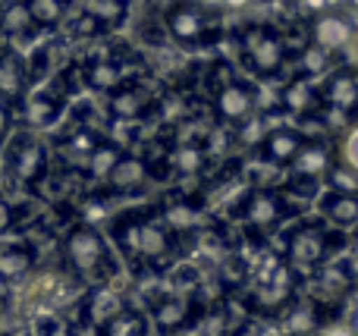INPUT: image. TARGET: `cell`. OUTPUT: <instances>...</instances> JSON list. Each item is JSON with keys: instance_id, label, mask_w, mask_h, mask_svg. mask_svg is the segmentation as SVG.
I'll use <instances>...</instances> for the list:
<instances>
[{"instance_id": "obj_1", "label": "cell", "mask_w": 358, "mask_h": 336, "mask_svg": "<svg viewBox=\"0 0 358 336\" xmlns=\"http://www.w3.org/2000/svg\"><path fill=\"white\" fill-rule=\"evenodd\" d=\"M110 236L120 258L136 274H167L179 261V239L161 217V207L117 214L110 220Z\"/></svg>"}, {"instance_id": "obj_2", "label": "cell", "mask_w": 358, "mask_h": 336, "mask_svg": "<svg viewBox=\"0 0 358 336\" xmlns=\"http://www.w3.org/2000/svg\"><path fill=\"white\" fill-rule=\"evenodd\" d=\"M63 264L82 283L92 286H110V280L120 274V261L113 255L110 242L94 224H76L63 236Z\"/></svg>"}, {"instance_id": "obj_3", "label": "cell", "mask_w": 358, "mask_h": 336, "mask_svg": "<svg viewBox=\"0 0 358 336\" xmlns=\"http://www.w3.org/2000/svg\"><path fill=\"white\" fill-rule=\"evenodd\" d=\"M346 245V236H343L340 230H330L324 220H302V224H296L289 230V236H286V245H283V255L292 270H308V274H315L321 264L334 261L336 249H343Z\"/></svg>"}, {"instance_id": "obj_4", "label": "cell", "mask_w": 358, "mask_h": 336, "mask_svg": "<svg viewBox=\"0 0 358 336\" xmlns=\"http://www.w3.org/2000/svg\"><path fill=\"white\" fill-rule=\"evenodd\" d=\"M164 29L179 48H210L220 38V16L201 0H170Z\"/></svg>"}, {"instance_id": "obj_5", "label": "cell", "mask_w": 358, "mask_h": 336, "mask_svg": "<svg viewBox=\"0 0 358 336\" xmlns=\"http://www.w3.org/2000/svg\"><path fill=\"white\" fill-rule=\"evenodd\" d=\"M292 214H296V207L289 205V198L271 186L248 189L236 205V217L242 220L248 239H264L271 233H277Z\"/></svg>"}, {"instance_id": "obj_6", "label": "cell", "mask_w": 358, "mask_h": 336, "mask_svg": "<svg viewBox=\"0 0 358 336\" xmlns=\"http://www.w3.org/2000/svg\"><path fill=\"white\" fill-rule=\"evenodd\" d=\"M236 41H239L245 66L261 79L280 75L286 60H289V54L283 48V35L271 22H245L239 29V35H236Z\"/></svg>"}, {"instance_id": "obj_7", "label": "cell", "mask_w": 358, "mask_h": 336, "mask_svg": "<svg viewBox=\"0 0 358 336\" xmlns=\"http://www.w3.org/2000/svg\"><path fill=\"white\" fill-rule=\"evenodd\" d=\"M296 299H299V274L289 264L280 261V268L273 270V274L252 283V289H248V295H245V308H248V314L280 318Z\"/></svg>"}, {"instance_id": "obj_8", "label": "cell", "mask_w": 358, "mask_h": 336, "mask_svg": "<svg viewBox=\"0 0 358 336\" xmlns=\"http://www.w3.org/2000/svg\"><path fill=\"white\" fill-rule=\"evenodd\" d=\"M6 173L19 186L35 189L50 173V151L35 132H19L6 145Z\"/></svg>"}, {"instance_id": "obj_9", "label": "cell", "mask_w": 358, "mask_h": 336, "mask_svg": "<svg viewBox=\"0 0 358 336\" xmlns=\"http://www.w3.org/2000/svg\"><path fill=\"white\" fill-rule=\"evenodd\" d=\"M204 314V305L198 295H182V293H164L151 302V324L161 336H176L189 327L198 324Z\"/></svg>"}, {"instance_id": "obj_10", "label": "cell", "mask_w": 358, "mask_h": 336, "mask_svg": "<svg viewBox=\"0 0 358 336\" xmlns=\"http://www.w3.org/2000/svg\"><path fill=\"white\" fill-rule=\"evenodd\" d=\"M352 289H355V270H352V264H349V261H327V264H321V268L311 274L308 299L336 314Z\"/></svg>"}, {"instance_id": "obj_11", "label": "cell", "mask_w": 358, "mask_h": 336, "mask_svg": "<svg viewBox=\"0 0 358 336\" xmlns=\"http://www.w3.org/2000/svg\"><path fill=\"white\" fill-rule=\"evenodd\" d=\"M69 94H73V85L63 79V73L54 82L38 85L31 94H25V123L31 129H50V126H57L63 110H66Z\"/></svg>"}, {"instance_id": "obj_12", "label": "cell", "mask_w": 358, "mask_h": 336, "mask_svg": "<svg viewBox=\"0 0 358 336\" xmlns=\"http://www.w3.org/2000/svg\"><path fill=\"white\" fill-rule=\"evenodd\" d=\"M321 107L336 113L340 119L352 123L358 117V69L334 66L321 85Z\"/></svg>"}, {"instance_id": "obj_13", "label": "cell", "mask_w": 358, "mask_h": 336, "mask_svg": "<svg viewBox=\"0 0 358 336\" xmlns=\"http://www.w3.org/2000/svg\"><path fill=\"white\" fill-rule=\"evenodd\" d=\"M217 123L223 126H242L248 117L258 113V88L245 79H233L229 85H223L210 101Z\"/></svg>"}, {"instance_id": "obj_14", "label": "cell", "mask_w": 358, "mask_h": 336, "mask_svg": "<svg viewBox=\"0 0 358 336\" xmlns=\"http://www.w3.org/2000/svg\"><path fill=\"white\" fill-rule=\"evenodd\" d=\"M308 31H311V44H315V48L327 50V54H340V50H346L349 44L355 41L358 22L349 16L346 10H336V6H334L330 13L311 19Z\"/></svg>"}, {"instance_id": "obj_15", "label": "cell", "mask_w": 358, "mask_h": 336, "mask_svg": "<svg viewBox=\"0 0 358 336\" xmlns=\"http://www.w3.org/2000/svg\"><path fill=\"white\" fill-rule=\"evenodd\" d=\"M334 163H336V154L330 151V145L321 142V138H308L302 145V151L296 154V161L289 163V182L317 189Z\"/></svg>"}, {"instance_id": "obj_16", "label": "cell", "mask_w": 358, "mask_h": 336, "mask_svg": "<svg viewBox=\"0 0 358 336\" xmlns=\"http://www.w3.org/2000/svg\"><path fill=\"white\" fill-rule=\"evenodd\" d=\"M155 110V94L145 82H123L120 88H113L107 94V113L120 123H132V119H142Z\"/></svg>"}, {"instance_id": "obj_17", "label": "cell", "mask_w": 358, "mask_h": 336, "mask_svg": "<svg viewBox=\"0 0 358 336\" xmlns=\"http://www.w3.org/2000/svg\"><path fill=\"white\" fill-rule=\"evenodd\" d=\"M327 324H334V312L321 308L317 302H311L308 295H299V299L280 314L283 336H317Z\"/></svg>"}, {"instance_id": "obj_18", "label": "cell", "mask_w": 358, "mask_h": 336, "mask_svg": "<svg viewBox=\"0 0 358 336\" xmlns=\"http://www.w3.org/2000/svg\"><path fill=\"white\" fill-rule=\"evenodd\" d=\"M148 180H151V173H148V161H145V154L123 151V157L113 163L110 176L104 180V195H132V192H142Z\"/></svg>"}, {"instance_id": "obj_19", "label": "cell", "mask_w": 358, "mask_h": 336, "mask_svg": "<svg viewBox=\"0 0 358 336\" xmlns=\"http://www.w3.org/2000/svg\"><path fill=\"white\" fill-rule=\"evenodd\" d=\"M305 142H308L305 132L289 129V126H277V129H271L264 138H261L258 154H261V161H267L271 167H289Z\"/></svg>"}, {"instance_id": "obj_20", "label": "cell", "mask_w": 358, "mask_h": 336, "mask_svg": "<svg viewBox=\"0 0 358 336\" xmlns=\"http://www.w3.org/2000/svg\"><path fill=\"white\" fill-rule=\"evenodd\" d=\"M280 107L296 117H311V113H321V88L315 85V79H305V75H292L289 82L280 92Z\"/></svg>"}, {"instance_id": "obj_21", "label": "cell", "mask_w": 358, "mask_h": 336, "mask_svg": "<svg viewBox=\"0 0 358 336\" xmlns=\"http://www.w3.org/2000/svg\"><path fill=\"white\" fill-rule=\"evenodd\" d=\"M82 82L98 94H110L113 88H120L123 82H129V73H126V66L120 63V57L101 54V57H94L92 63H85V69H82Z\"/></svg>"}, {"instance_id": "obj_22", "label": "cell", "mask_w": 358, "mask_h": 336, "mask_svg": "<svg viewBox=\"0 0 358 336\" xmlns=\"http://www.w3.org/2000/svg\"><path fill=\"white\" fill-rule=\"evenodd\" d=\"M38 251L31 242H0V280L3 283H19L35 270Z\"/></svg>"}, {"instance_id": "obj_23", "label": "cell", "mask_w": 358, "mask_h": 336, "mask_svg": "<svg viewBox=\"0 0 358 336\" xmlns=\"http://www.w3.org/2000/svg\"><path fill=\"white\" fill-rule=\"evenodd\" d=\"M82 321L92 327H101L104 321H110L117 312H123V295L117 293L113 286H94L88 289V295L82 299Z\"/></svg>"}, {"instance_id": "obj_24", "label": "cell", "mask_w": 358, "mask_h": 336, "mask_svg": "<svg viewBox=\"0 0 358 336\" xmlns=\"http://www.w3.org/2000/svg\"><path fill=\"white\" fill-rule=\"evenodd\" d=\"M167 167L173 176H201L204 167H208L204 142H176L167 151Z\"/></svg>"}, {"instance_id": "obj_25", "label": "cell", "mask_w": 358, "mask_h": 336, "mask_svg": "<svg viewBox=\"0 0 358 336\" xmlns=\"http://www.w3.org/2000/svg\"><path fill=\"white\" fill-rule=\"evenodd\" d=\"M321 217L324 224H330L334 230H349L358 226V195H343V192H327L321 195Z\"/></svg>"}, {"instance_id": "obj_26", "label": "cell", "mask_w": 358, "mask_h": 336, "mask_svg": "<svg viewBox=\"0 0 358 336\" xmlns=\"http://www.w3.org/2000/svg\"><path fill=\"white\" fill-rule=\"evenodd\" d=\"M25 85H29V66L22 63V57L6 48L0 54V98L6 104L16 98H25Z\"/></svg>"}, {"instance_id": "obj_27", "label": "cell", "mask_w": 358, "mask_h": 336, "mask_svg": "<svg viewBox=\"0 0 358 336\" xmlns=\"http://www.w3.org/2000/svg\"><path fill=\"white\" fill-rule=\"evenodd\" d=\"M38 31V25L31 22L25 0H10L0 6V38L3 41H25Z\"/></svg>"}, {"instance_id": "obj_28", "label": "cell", "mask_w": 358, "mask_h": 336, "mask_svg": "<svg viewBox=\"0 0 358 336\" xmlns=\"http://www.w3.org/2000/svg\"><path fill=\"white\" fill-rule=\"evenodd\" d=\"M94 336H148V314L126 305L110 321L94 327Z\"/></svg>"}, {"instance_id": "obj_29", "label": "cell", "mask_w": 358, "mask_h": 336, "mask_svg": "<svg viewBox=\"0 0 358 336\" xmlns=\"http://www.w3.org/2000/svg\"><path fill=\"white\" fill-rule=\"evenodd\" d=\"M120 157H123V148H120L117 142H110V138H101V145L92 151V157L85 161L82 173H85V180H92V182H104Z\"/></svg>"}, {"instance_id": "obj_30", "label": "cell", "mask_w": 358, "mask_h": 336, "mask_svg": "<svg viewBox=\"0 0 358 336\" xmlns=\"http://www.w3.org/2000/svg\"><path fill=\"white\" fill-rule=\"evenodd\" d=\"M334 63H336V54H327V50L308 44V48L296 57V69H299L296 75H305V79H311V75H327L330 69H334Z\"/></svg>"}, {"instance_id": "obj_31", "label": "cell", "mask_w": 358, "mask_h": 336, "mask_svg": "<svg viewBox=\"0 0 358 336\" xmlns=\"http://www.w3.org/2000/svg\"><path fill=\"white\" fill-rule=\"evenodd\" d=\"M25 6H29V16L38 29H54L69 13V6L60 3V0H25Z\"/></svg>"}, {"instance_id": "obj_32", "label": "cell", "mask_w": 358, "mask_h": 336, "mask_svg": "<svg viewBox=\"0 0 358 336\" xmlns=\"http://www.w3.org/2000/svg\"><path fill=\"white\" fill-rule=\"evenodd\" d=\"M330 186V192H343V195H358V173L346 167V163L336 161L334 167H330V173L324 176Z\"/></svg>"}, {"instance_id": "obj_33", "label": "cell", "mask_w": 358, "mask_h": 336, "mask_svg": "<svg viewBox=\"0 0 358 336\" xmlns=\"http://www.w3.org/2000/svg\"><path fill=\"white\" fill-rule=\"evenodd\" d=\"M204 73H208V75H204V85H208L210 98H214V94L220 92L223 85H229V82L236 79V75H233V69H229V63H227V60H214L208 69H204Z\"/></svg>"}, {"instance_id": "obj_34", "label": "cell", "mask_w": 358, "mask_h": 336, "mask_svg": "<svg viewBox=\"0 0 358 336\" xmlns=\"http://www.w3.org/2000/svg\"><path fill=\"white\" fill-rule=\"evenodd\" d=\"M35 336H76V333L63 318H57V314H44V318L35 321Z\"/></svg>"}, {"instance_id": "obj_35", "label": "cell", "mask_w": 358, "mask_h": 336, "mask_svg": "<svg viewBox=\"0 0 358 336\" xmlns=\"http://www.w3.org/2000/svg\"><path fill=\"white\" fill-rule=\"evenodd\" d=\"M336 161L346 163L352 173H358V126L355 129H346V136H343V151Z\"/></svg>"}, {"instance_id": "obj_36", "label": "cell", "mask_w": 358, "mask_h": 336, "mask_svg": "<svg viewBox=\"0 0 358 336\" xmlns=\"http://www.w3.org/2000/svg\"><path fill=\"white\" fill-rule=\"evenodd\" d=\"M296 3H299V13H302V16L317 19V16H324V13L334 10L336 0H296Z\"/></svg>"}, {"instance_id": "obj_37", "label": "cell", "mask_w": 358, "mask_h": 336, "mask_svg": "<svg viewBox=\"0 0 358 336\" xmlns=\"http://www.w3.org/2000/svg\"><path fill=\"white\" fill-rule=\"evenodd\" d=\"M10 129H13V107L0 98V145L10 138Z\"/></svg>"}, {"instance_id": "obj_38", "label": "cell", "mask_w": 358, "mask_h": 336, "mask_svg": "<svg viewBox=\"0 0 358 336\" xmlns=\"http://www.w3.org/2000/svg\"><path fill=\"white\" fill-rule=\"evenodd\" d=\"M13 224H16V211H13V205L0 195V233H6Z\"/></svg>"}, {"instance_id": "obj_39", "label": "cell", "mask_w": 358, "mask_h": 336, "mask_svg": "<svg viewBox=\"0 0 358 336\" xmlns=\"http://www.w3.org/2000/svg\"><path fill=\"white\" fill-rule=\"evenodd\" d=\"M317 336H352V330H349L346 324H336V321H334V324H327Z\"/></svg>"}, {"instance_id": "obj_40", "label": "cell", "mask_w": 358, "mask_h": 336, "mask_svg": "<svg viewBox=\"0 0 358 336\" xmlns=\"http://www.w3.org/2000/svg\"><path fill=\"white\" fill-rule=\"evenodd\" d=\"M223 6H229V10H248V6L255 3V0H220Z\"/></svg>"}, {"instance_id": "obj_41", "label": "cell", "mask_w": 358, "mask_h": 336, "mask_svg": "<svg viewBox=\"0 0 358 336\" xmlns=\"http://www.w3.org/2000/svg\"><path fill=\"white\" fill-rule=\"evenodd\" d=\"M349 255H352V264H358V226L352 236H349Z\"/></svg>"}, {"instance_id": "obj_42", "label": "cell", "mask_w": 358, "mask_h": 336, "mask_svg": "<svg viewBox=\"0 0 358 336\" xmlns=\"http://www.w3.org/2000/svg\"><path fill=\"white\" fill-rule=\"evenodd\" d=\"M346 327H349V330H352V336H358V308H352V314H349Z\"/></svg>"}, {"instance_id": "obj_43", "label": "cell", "mask_w": 358, "mask_h": 336, "mask_svg": "<svg viewBox=\"0 0 358 336\" xmlns=\"http://www.w3.org/2000/svg\"><path fill=\"white\" fill-rule=\"evenodd\" d=\"M60 3H66V6H73V0H60Z\"/></svg>"}, {"instance_id": "obj_44", "label": "cell", "mask_w": 358, "mask_h": 336, "mask_svg": "<svg viewBox=\"0 0 358 336\" xmlns=\"http://www.w3.org/2000/svg\"><path fill=\"white\" fill-rule=\"evenodd\" d=\"M349 3H352V6H358V0H349Z\"/></svg>"}, {"instance_id": "obj_45", "label": "cell", "mask_w": 358, "mask_h": 336, "mask_svg": "<svg viewBox=\"0 0 358 336\" xmlns=\"http://www.w3.org/2000/svg\"><path fill=\"white\" fill-rule=\"evenodd\" d=\"M255 3H267V0H255Z\"/></svg>"}]
</instances>
